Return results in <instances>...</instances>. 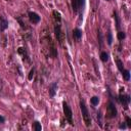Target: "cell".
Returning a JSON list of instances; mask_svg holds the SVG:
<instances>
[{"mask_svg":"<svg viewBox=\"0 0 131 131\" xmlns=\"http://www.w3.org/2000/svg\"><path fill=\"white\" fill-rule=\"evenodd\" d=\"M113 42V36H112V33L111 32H109L108 33V44L109 45H111Z\"/></svg>","mask_w":131,"mask_h":131,"instance_id":"21","label":"cell"},{"mask_svg":"<svg viewBox=\"0 0 131 131\" xmlns=\"http://www.w3.org/2000/svg\"><path fill=\"white\" fill-rule=\"evenodd\" d=\"M107 1H110V0H107Z\"/></svg>","mask_w":131,"mask_h":131,"instance_id":"27","label":"cell"},{"mask_svg":"<svg viewBox=\"0 0 131 131\" xmlns=\"http://www.w3.org/2000/svg\"><path fill=\"white\" fill-rule=\"evenodd\" d=\"M120 129H125L126 128V124L125 123H122V124H120Z\"/></svg>","mask_w":131,"mask_h":131,"instance_id":"25","label":"cell"},{"mask_svg":"<svg viewBox=\"0 0 131 131\" xmlns=\"http://www.w3.org/2000/svg\"><path fill=\"white\" fill-rule=\"evenodd\" d=\"M98 37H99V45L101 47V45H102V38H101V34H100L99 31H98Z\"/></svg>","mask_w":131,"mask_h":131,"instance_id":"24","label":"cell"},{"mask_svg":"<svg viewBox=\"0 0 131 131\" xmlns=\"http://www.w3.org/2000/svg\"><path fill=\"white\" fill-rule=\"evenodd\" d=\"M80 108H81V112H82V117H83V120H84V123L85 125L88 127L90 126L91 124V119H90V115H89V112H88V109L85 105L84 100H81L80 101Z\"/></svg>","mask_w":131,"mask_h":131,"instance_id":"2","label":"cell"},{"mask_svg":"<svg viewBox=\"0 0 131 131\" xmlns=\"http://www.w3.org/2000/svg\"><path fill=\"white\" fill-rule=\"evenodd\" d=\"M8 28V22L7 19H4L2 16L0 17V32H3Z\"/></svg>","mask_w":131,"mask_h":131,"instance_id":"9","label":"cell"},{"mask_svg":"<svg viewBox=\"0 0 131 131\" xmlns=\"http://www.w3.org/2000/svg\"><path fill=\"white\" fill-rule=\"evenodd\" d=\"M121 73H122V76H123L124 80L128 81V80L130 79V72H129L128 70H123V71H122Z\"/></svg>","mask_w":131,"mask_h":131,"instance_id":"13","label":"cell"},{"mask_svg":"<svg viewBox=\"0 0 131 131\" xmlns=\"http://www.w3.org/2000/svg\"><path fill=\"white\" fill-rule=\"evenodd\" d=\"M117 37H118L119 40H123V39H125L126 34L124 33V32H122V31H120V32L118 33V35H117Z\"/></svg>","mask_w":131,"mask_h":131,"instance_id":"20","label":"cell"},{"mask_svg":"<svg viewBox=\"0 0 131 131\" xmlns=\"http://www.w3.org/2000/svg\"><path fill=\"white\" fill-rule=\"evenodd\" d=\"M123 90H124V88H121L120 89V95H119V100L120 102L123 105V107L127 109V106H128V103L130 102V96L128 94L126 95H123Z\"/></svg>","mask_w":131,"mask_h":131,"instance_id":"4","label":"cell"},{"mask_svg":"<svg viewBox=\"0 0 131 131\" xmlns=\"http://www.w3.org/2000/svg\"><path fill=\"white\" fill-rule=\"evenodd\" d=\"M18 52L20 54V56H22V57H23V60L30 61L29 54H28V52H27L26 48H24V47H19V50H18Z\"/></svg>","mask_w":131,"mask_h":131,"instance_id":"8","label":"cell"},{"mask_svg":"<svg viewBox=\"0 0 131 131\" xmlns=\"http://www.w3.org/2000/svg\"><path fill=\"white\" fill-rule=\"evenodd\" d=\"M126 124H127V126L128 127H131V119L129 118V117H126Z\"/></svg>","mask_w":131,"mask_h":131,"instance_id":"23","label":"cell"},{"mask_svg":"<svg viewBox=\"0 0 131 131\" xmlns=\"http://www.w3.org/2000/svg\"><path fill=\"white\" fill-rule=\"evenodd\" d=\"M116 64H117V67H118L119 71L122 72L124 70V67H123V61L120 59V58H116Z\"/></svg>","mask_w":131,"mask_h":131,"instance_id":"15","label":"cell"},{"mask_svg":"<svg viewBox=\"0 0 131 131\" xmlns=\"http://www.w3.org/2000/svg\"><path fill=\"white\" fill-rule=\"evenodd\" d=\"M100 59L103 61V63L108 61V59H109V54H108L106 51H102V52L100 53Z\"/></svg>","mask_w":131,"mask_h":131,"instance_id":"17","label":"cell"},{"mask_svg":"<svg viewBox=\"0 0 131 131\" xmlns=\"http://www.w3.org/2000/svg\"><path fill=\"white\" fill-rule=\"evenodd\" d=\"M116 116H117V109L114 105V102L110 101L108 106V117L109 118H115Z\"/></svg>","mask_w":131,"mask_h":131,"instance_id":"6","label":"cell"},{"mask_svg":"<svg viewBox=\"0 0 131 131\" xmlns=\"http://www.w3.org/2000/svg\"><path fill=\"white\" fill-rule=\"evenodd\" d=\"M76 4H77V7H78V11L79 9H82L85 5V0H76Z\"/></svg>","mask_w":131,"mask_h":131,"instance_id":"14","label":"cell"},{"mask_svg":"<svg viewBox=\"0 0 131 131\" xmlns=\"http://www.w3.org/2000/svg\"><path fill=\"white\" fill-rule=\"evenodd\" d=\"M28 16H29V19H30V22L32 24H38L40 22V17L38 13L36 12H34V11H30L28 13Z\"/></svg>","mask_w":131,"mask_h":131,"instance_id":"7","label":"cell"},{"mask_svg":"<svg viewBox=\"0 0 131 131\" xmlns=\"http://www.w3.org/2000/svg\"><path fill=\"white\" fill-rule=\"evenodd\" d=\"M52 15H53L54 19L56 20V23H60V20H61V16H60V13H59L57 10H53Z\"/></svg>","mask_w":131,"mask_h":131,"instance_id":"12","label":"cell"},{"mask_svg":"<svg viewBox=\"0 0 131 131\" xmlns=\"http://www.w3.org/2000/svg\"><path fill=\"white\" fill-rule=\"evenodd\" d=\"M49 95L51 96V97H53L54 95H56V90H57V83L56 82H53V83H51L49 85Z\"/></svg>","mask_w":131,"mask_h":131,"instance_id":"10","label":"cell"},{"mask_svg":"<svg viewBox=\"0 0 131 131\" xmlns=\"http://www.w3.org/2000/svg\"><path fill=\"white\" fill-rule=\"evenodd\" d=\"M73 36H74V38L77 40V41H79L81 38H82V31L80 30V29H78V28H76L74 31H73Z\"/></svg>","mask_w":131,"mask_h":131,"instance_id":"11","label":"cell"},{"mask_svg":"<svg viewBox=\"0 0 131 131\" xmlns=\"http://www.w3.org/2000/svg\"><path fill=\"white\" fill-rule=\"evenodd\" d=\"M5 122V119L3 118L2 116H0V123H4Z\"/></svg>","mask_w":131,"mask_h":131,"instance_id":"26","label":"cell"},{"mask_svg":"<svg viewBox=\"0 0 131 131\" xmlns=\"http://www.w3.org/2000/svg\"><path fill=\"white\" fill-rule=\"evenodd\" d=\"M63 109H64V114L66 117V120L70 123V125H73V113H72L71 108L69 107V105L66 101L63 102Z\"/></svg>","mask_w":131,"mask_h":131,"instance_id":"3","label":"cell"},{"mask_svg":"<svg viewBox=\"0 0 131 131\" xmlns=\"http://www.w3.org/2000/svg\"><path fill=\"white\" fill-rule=\"evenodd\" d=\"M114 18H115V20H116V27L117 29H120V19L118 17V13H117V11H114Z\"/></svg>","mask_w":131,"mask_h":131,"instance_id":"16","label":"cell"},{"mask_svg":"<svg viewBox=\"0 0 131 131\" xmlns=\"http://www.w3.org/2000/svg\"><path fill=\"white\" fill-rule=\"evenodd\" d=\"M91 103L93 106H96V105H98V101H99V98L97 97V96H93V97L90 99Z\"/></svg>","mask_w":131,"mask_h":131,"instance_id":"19","label":"cell"},{"mask_svg":"<svg viewBox=\"0 0 131 131\" xmlns=\"http://www.w3.org/2000/svg\"><path fill=\"white\" fill-rule=\"evenodd\" d=\"M34 74H35V69H32V70L30 71V73H29V76H28V79L29 80H32L33 79V77H34Z\"/></svg>","mask_w":131,"mask_h":131,"instance_id":"22","label":"cell"},{"mask_svg":"<svg viewBox=\"0 0 131 131\" xmlns=\"http://www.w3.org/2000/svg\"><path fill=\"white\" fill-rule=\"evenodd\" d=\"M54 33H56V37L57 42L61 45V43H63V38H61V26H60V23H56V25H54Z\"/></svg>","mask_w":131,"mask_h":131,"instance_id":"5","label":"cell"},{"mask_svg":"<svg viewBox=\"0 0 131 131\" xmlns=\"http://www.w3.org/2000/svg\"><path fill=\"white\" fill-rule=\"evenodd\" d=\"M34 130L35 131H41L42 130V126H41V124L38 122V121H36V122H34Z\"/></svg>","mask_w":131,"mask_h":131,"instance_id":"18","label":"cell"},{"mask_svg":"<svg viewBox=\"0 0 131 131\" xmlns=\"http://www.w3.org/2000/svg\"><path fill=\"white\" fill-rule=\"evenodd\" d=\"M41 43L43 44V51L47 50L49 56L53 58L57 57V50L56 48V45H54V42L52 41V38L50 37V35L48 34H45V35L41 38Z\"/></svg>","mask_w":131,"mask_h":131,"instance_id":"1","label":"cell"}]
</instances>
